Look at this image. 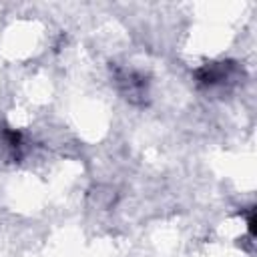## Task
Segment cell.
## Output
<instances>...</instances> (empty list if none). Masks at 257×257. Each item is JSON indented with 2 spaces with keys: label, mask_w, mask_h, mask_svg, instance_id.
Here are the masks:
<instances>
[{
  "label": "cell",
  "mask_w": 257,
  "mask_h": 257,
  "mask_svg": "<svg viewBox=\"0 0 257 257\" xmlns=\"http://www.w3.org/2000/svg\"><path fill=\"white\" fill-rule=\"evenodd\" d=\"M235 72V64L233 62H207L201 68L195 70V78L201 86L205 88H213L217 84L227 82Z\"/></svg>",
  "instance_id": "cell-1"
},
{
  "label": "cell",
  "mask_w": 257,
  "mask_h": 257,
  "mask_svg": "<svg viewBox=\"0 0 257 257\" xmlns=\"http://www.w3.org/2000/svg\"><path fill=\"white\" fill-rule=\"evenodd\" d=\"M116 80L120 82L122 86V92L126 94V98L135 100V98H141L147 94V80L137 74V72H120L116 76Z\"/></svg>",
  "instance_id": "cell-2"
},
{
  "label": "cell",
  "mask_w": 257,
  "mask_h": 257,
  "mask_svg": "<svg viewBox=\"0 0 257 257\" xmlns=\"http://www.w3.org/2000/svg\"><path fill=\"white\" fill-rule=\"evenodd\" d=\"M4 141H6V145L10 147V149H14V151H18L20 147H22V133L20 131H16V128H4Z\"/></svg>",
  "instance_id": "cell-3"
}]
</instances>
